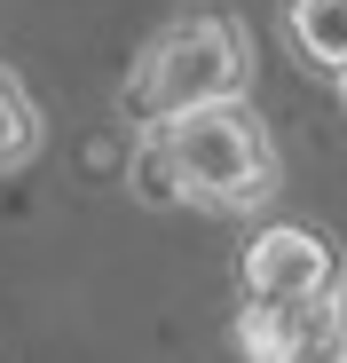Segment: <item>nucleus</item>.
Listing matches in <instances>:
<instances>
[{
    "label": "nucleus",
    "instance_id": "nucleus-5",
    "mask_svg": "<svg viewBox=\"0 0 347 363\" xmlns=\"http://www.w3.org/2000/svg\"><path fill=\"white\" fill-rule=\"evenodd\" d=\"M284 48L316 79L347 72V0H284Z\"/></svg>",
    "mask_w": 347,
    "mask_h": 363
},
{
    "label": "nucleus",
    "instance_id": "nucleus-8",
    "mask_svg": "<svg viewBox=\"0 0 347 363\" xmlns=\"http://www.w3.org/2000/svg\"><path fill=\"white\" fill-rule=\"evenodd\" d=\"M331 87H339V118H347V72H339V79H331Z\"/></svg>",
    "mask_w": 347,
    "mask_h": 363
},
{
    "label": "nucleus",
    "instance_id": "nucleus-3",
    "mask_svg": "<svg viewBox=\"0 0 347 363\" xmlns=\"http://www.w3.org/2000/svg\"><path fill=\"white\" fill-rule=\"evenodd\" d=\"M339 245L316 221H261L245 245H237V292L245 300H276V308H308L324 316V300L339 292Z\"/></svg>",
    "mask_w": 347,
    "mask_h": 363
},
{
    "label": "nucleus",
    "instance_id": "nucleus-2",
    "mask_svg": "<svg viewBox=\"0 0 347 363\" xmlns=\"http://www.w3.org/2000/svg\"><path fill=\"white\" fill-rule=\"evenodd\" d=\"M221 95H253V32L237 9H190L142 40L135 72L119 87V111L135 127H150V118L198 111Z\"/></svg>",
    "mask_w": 347,
    "mask_h": 363
},
{
    "label": "nucleus",
    "instance_id": "nucleus-4",
    "mask_svg": "<svg viewBox=\"0 0 347 363\" xmlns=\"http://www.w3.org/2000/svg\"><path fill=\"white\" fill-rule=\"evenodd\" d=\"M229 347L245 363H316V316L308 308H276V300H245L229 316Z\"/></svg>",
    "mask_w": 347,
    "mask_h": 363
},
{
    "label": "nucleus",
    "instance_id": "nucleus-6",
    "mask_svg": "<svg viewBox=\"0 0 347 363\" xmlns=\"http://www.w3.org/2000/svg\"><path fill=\"white\" fill-rule=\"evenodd\" d=\"M40 150H47V111H40V95L8 64H0V182H16Z\"/></svg>",
    "mask_w": 347,
    "mask_h": 363
},
{
    "label": "nucleus",
    "instance_id": "nucleus-1",
    "mask_svg": "<svg viewBox=\"0 0 347 363\" xmlns=\"http://www.w3.org/2000/svg\"><path fill=\"white\" fill-rule=\"evenodd\" d=\"M276 190H284V158H276V135L253 111V95H221V103H198V111L142 127V150H135L142 206L245 221V213H268Z\"/></svg>",
    "mask_w": 347,
    "mask_h": 363
},
{
    "label": "nucleus",
    "instance_id": "nucleus-7",
    "mask_svg": "<svg viewBox=\"0 0 347 363\" xmlns=\"http://www.w3.org/2000/svg\"><path fill=\"white\" fill-rule=\"evenodd\" d=\"M316 363H347V284L324 300V316H316Z\"/></svg>",
    "mask_w": 347,
    "mask_h": 363
}]
</instances>
